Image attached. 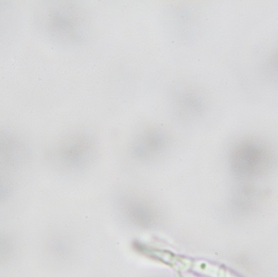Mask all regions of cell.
Returning a JSON list of instances; mask_svg holds the SVG:
<instances>
[{
    "label": "cell",
    "mask_w": 278,
    "mask_h": 277,
    "mask_svg": "<svg viewBox=\"0 0 278 277\" xmlns=\"http://www.w3.org/2000/svg\"><path fill=\"white\" fill-rule=\"evenodd\" d=\"M40 23L53 40L64 45H78L88 38L91 22L85 8L74 2L47 3L41 11Z\"/></svg>",
    "instance_id": "1"
},
{
    "label": "cell",
    "mask_w": 278,
    "mask_h": 277,
    "mask_svg": "<svg viewBox=\"0 0 278 277\" xmlns=\"http://www.w3.org/2000/svg\"><path fill=\"white\" fill-rule=\"evenodd\" d=\"M171 111L178 118L192 120L202 115L206 102L203 93L193 83H178L172 87L168 95Z\"/></svg>",
    "instance_id": "2"
},
{
    "label": "cell",
    "mask_w": 278,
    "mask_h": 277,
    "mask_svg": "<svg viewBox=\"0 0 278 277\" xmlns=\"http://www.w3.org/2000/svg\"><path fill=\"white\" fill-rule=\"evenodd\" d=\"M27 157L24 143L13 132L0 129V167L14 168Z\"/></svg>",
    "instance_id": "3"
},
{
    "label": "cell",
    "mask_w": 278,
    "mask_h": 277,
    "mask_svg": "<svg viewBox=\"0 0 278 277\" xmlns=\"http://www.w3.org/2000/svg\"><path fill=\"white\" fill-rule=\"evenodd\" d=\"M167 21L169 24L172 27V29L176 30V32L180 31L187 32L191 29L193 30V26L197 19L195 8L192 4H172L167 10Z\"/></svg>",
    "instance_id": "4"
},
{
    "label": "cell",
    "mask_w": 278,
    "mask_h": 277,
    "mask_svg": "<svg viewBox=\"0 0 278 277\" xmlns=\"http://www.w3.org/2000/svg\"><path fill=\"white\" fill-rule=\"evenodd\" d=\"M89 150L88 143L83 138H72L57 149V156L64 164L76 165L84 161Z\"/></svg>",
    "instance_id": "5"
},
{
    "label": "cell",
    "mask_w": 278,
    "mask_h": 277,
    "mask_svg": "<svg viewBox=\"0 0 278 277\" xmlns=\"http://www.w3.org/2000/svg\"><path fill=\"white\" fill-rule=\"evenodd\" d=\"M262 154L254 147H243L236 155V165L240 170L253 169L261 161Z\"/></svg>",
    "instance_id": "6"
},
{
    "label": "cell",
    "mask_w": 278,
    "mask_h": 277,
    "mask_svg": "<svg viewBox=\"0 0 278 277\" xmlns=\"http://www.w3.org/2000/svg\"><path fill=\"white\" fill-rule=\"evenodd\" d=\"M165 137L158 131H151L142 137V140L137 145V153L140 156H146L162 147Z\"/></svg>",
    "instance_id": "7"
},
{
    "label": "cell",
    "mask_w": 278,
    "mask_h": 277,
    "mask_svg": "<svg viewBox=\"0 0 278 277\" xmlns=\"http://www.w3.org/2000/svg\"><path fill=\"white\" fill-rule=\"evenodd\" d=\"M266 73L271 78H278V49L272 52L266 62Z\"/></svg>",
    "instance_id": "8"
},
{
    "label": "cell",
    "mask_w": 278,
    "mask_h": 277,
    "mask_svg": "<svg viewBox=\"0 0 278 277\" xmlns=\"http://www.w3.org/2000/svg\"><path fill=\"white\" fill-rule=\"evenodd\" d=\"M13 191L12 183L9 179L0 174V202H3L10 197Z\"/></svg>",
    "instance_id": "9"
},
{
    "label": "cell",
    "mask_w": 278,
    "mask_h": 277,
    "mask_svg": "<svg viewBox=\"0 0 278 277\" xmlns=\"http://www.w3.org/2000/svg\"><path fill=\"white\" fill-rule=\"evenodd\" d=\"M12 250V243L6 235L0 232V260L7 258Z\"/></svg>",
    "instance_id": "10"
}]
</instances>
